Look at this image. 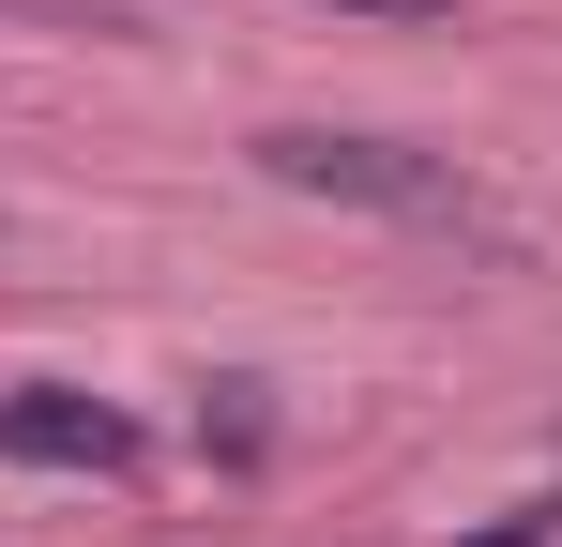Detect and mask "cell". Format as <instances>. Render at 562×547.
Returning a JSON list of instances; mask_svg holds the SVG:
<instances>
[{
	"instance_id": "cell-3",
	"label": "cell",
	"mask_w": 562,
	"mask_h": 547,
	"mask_svg": "<svg viewBox=\"0 0 562 547\" xmlns=\"http://www.w3.org/2000/svg\"><path fill=\"white\" fill-rule=\"evenodd\" d=\"M319 15H366V31H457V0H319Z\"/></svg>"
},
{
	"instance_id": "cell-1",
	"label": "cell",
	"mask_w": 562,
	"mask_h": 547,
	"mask_svg": "<svg viewBox=\"0 0 562 547\" xmlns=\"http://www.w3.org/2000/svg\"><path fill=\"white\" fill-rule=\"evenodd\" d=\"M259 182L335 198V213H457V168H441V153H411V137H350V122H274V137H259Z\"/></svg>"
},
{
	"instance_id": "cell-4",
	"label": "cell",
	"mask_w": 562,
	"mask_h": 547,
	"mask_svg": "<svg viewBox=\"0 0 562 547\" xmlns=\"http://www.w3.org/2000/svg\"><path fill=\"white\" fill-rule=\"evenodd\" d=\"M562 533V502H517V517H486V533H457V547H548Z\"/></svg>"
},
{
	"instance_id": "cell-2",
	"label": "cell",
	"mask_w": 562,
	"mask_h": 547,
	"mask_svg": "<svg viewBox=\"0 0 562 547\" xmlns=\"http://www.w3.org/2000/svg\"><path fill=\"white\" fill-rule=\"evenodd\" d=\"M0 456H15V471H122L137 426H122L106 395H77V380H15V395H0Z\"/></svg>"
}]
</instances>
